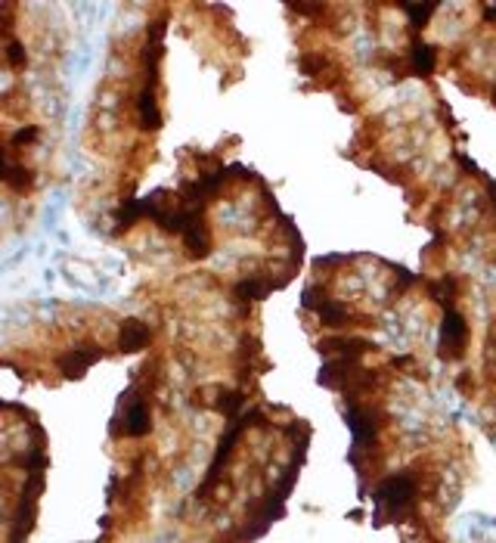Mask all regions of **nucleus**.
<instances>
[{
  "label": "nucleus",
  "instance_id": "5",
  "mask_svg": "<svg viewBox=\"0 0 496 543\" xmlns=\"http://www.w3.org/2000/svg\"><path fill=\"white\" fill-rule=\"evenodd\" d=\"M99 357H103L99 348H75V351H69L59 357V369L66 379H78V376H84V369L93 366Z\"/></svg>",
  "mask_w": 496,
  "mask_h": 543
},
{
  "label": "nucleus",
  "instance_id": "8",
  "mask_svg": "<svg viewBox=\"0 0 496 543\" xmlns=\"http://www.w3.org/2000/svg\"><path fill=\"white\" fill-rule=\"evenodd\" d=\"M149 429H153V419H149V410L143 401H134L125 413V432L134 434V438H143Z\"/></svg>",
  "mask_w": 496,
  "mask_h": 543
},
{
  "label": "nucleus",
  "instance_id": "18",
  "mask_svg": "<svg viewBox=\"0 0 496 543\" xmlns=\"http://www.w3.org/2000/svg\"><path fill=\"white\" fill-rule=\"evenodd\" d=\"M34 137H38V128L34 125H28V128H22V130H16V134H13V146H19V143H31Z\"/></svg>",
  "mask_w": 496,
  "mask_h": 543
},
{
  "label": "nucleus",
  "instance_id": "6",
  "mask_svg": "<svg viewBox=\"0 0 496 543\" xmlns=\"http://www.w3.org/2000/svg\"><path fill=\"white\" fill-rule=\"evenodd\" d=\"M369 342L366 338H323L320 342V351L323 354H339V357H348V360H357L360 354L369 351Z\"/></svg>",
  "mask_w": 496,
  "mask_h": 543
},
{
  "label": "nucleus",
  "instance_id": "7",
  "mask_svg": "<svg viewBox=\"0 0 496 543\" xmlns=\"http://www.w3.org/2000/svg\"><path fill=\"white\" fill-rule=\"evenodd\" d=\"M143 345H149V326L140 323V320H125V326H121V332H118V348L125 354H134V351H140Z\"/></svg>",
  "mask_w": 496,
  "mask_h": 543
},
{
  "label": "nucleus",
  "instance_id": "9",
  "mask_svg": "<svg viewBox=\"0 0 496 543\" xmlns=\"http://www.w3.org/2000/svg\"><path fill=\"white\" fill-rule=\"evenodd\" d=\"M136 112H140V128L143 130H158L162 128V112H158V106H155L153 87H146V90L140 93V106H136Z\"/></svg>",
  "mask_w": 496,
  "mask_h": 543
},
{
  "label": "nucleus",
  "instance_id": "2",
  "mask_svg": "<svg viewBox=\"0 0 496 543\" xmlns=\"http://www.w3.org/2000/svg\"><path fill=\"white\" fill-rule=\"evenodd\" d=\"M348 425H350V432H354V438H357V444H360V447H372V444H376L378 413L372 407L350 404V407H348Z\"/></svg>",
  "mask_w": 496,
  "mask_h": 543
},
{
  "label": "nucleus",
  "instance_id": "4",
  "mask_svg": "<svg viewBox=\"0 0 496 543\" xmlns=\"http://www.w3.org/2000/svg\"><path fill=\"white\" fill-rule=\"evenodd\" d=\"M465 320L456 314V310H447L444 314V326H441V354L444 357H453V354H459L462 351V345H465Z\"/></svg>",
  "mask_w": 496,
  "mask_h": 543
},
{
  "label": "nucleus",
  "instance_id": "15",
  "mask_svg": "<svg viewBox=\"0 0 496 543\" xmlns=\"http://www.w3.org/2000/svg\"><path fill=\"white\" fill-rule=\"evenodd\" d=\"M404 10L409 13V19H413V25H428L431 13H434L437 6H434V4H406Z\"/></svg>",
  "mask_w": 496,
  "mask_h": 543
},
{
  "label": "nucleus",
  "instance_id": "14",
  "mask_svg": "<svg viewBox=\"0 0 496 543\" xmlns=\"http://www.w3.org/2000/svg\"><path fill=\"white\" fill-rule=\"evenodd\" d=\"M242 391H220V397L214 401V410H220V413H227V416H233L236 410L242 407Z\"/></svg>",
  "mask_w": 496,
  "mask_h": 543
},
{
  "label": "nucleus",
  "instance_id": "16",
  "mask_svg": "<svg viewBox=\"0 0 496 543\" xmlns=\"http://www.w3.org/2000/svg\"><path fill=\"white\" fill-rule=\"evenodd\" d=\"M6 60L10 65H25V47L19 41H10V47H6Z\"/></svg>",
  "mask_w": 496,
  "mask_h": 543
},
{
  "label": "nucleus",
  "instance_id": "13",
  "mask_svg": "<svg viewBox=\"0 0 496 543\" xmlns=\"http://www.w3.org/2000/svg\"><path fill=\"white\" fill-rule=\"evenodd\" d=\"M3 180H6V184H10L13 186V190H25V186L28 184H31V174H25V168H19V165H13L10 162V158H6V162H3Z\"/></svg>",
  "mask_w": 496,
  "mask_h": 543
},
{
  "label": "nucleus",
  "instance_id": "1",
  "mask_svg": "<svg viewBox=\"0 0 496 543\" xmlns=\"http://www.w3.org/2000/svg\"><path fill=\"white\" fill-rule=\"evenodd\" d=\"M376 497H378V503L388 506L391 516H404L416 500V481L409 475H391L376 488Z\"/></svg>",
  "mask_w": 496,
  "mask_h": 543
},
{
  "label": "nucleus",
  "instance_id": "10",
  "mask_svg": "<svg viewBox=\"0 0 496 543\" xmlns=\"http://www.w3.org/2000/svg\"><path fill=\"white\" fill-rule=\"evenodd\" d=\"M409 65H413L416 75H431V71H434V47L416 43L413 53H409Z\"/></svg>",
  "mask_w": 496,
  "mask_h": 543
},
{
  "label": "nucleus",
  "instance_id": "11",
  "mask_svg": "<svg viewBox=\"0 0 496 543\" xmlns=\"http://www.w3.org/2000/svg\"><path fill=\"white\" fill-rule=\"evenodd\" d=\"M316 314H320V320L329 323V326L348 323V308H344V304H339V301H323L320 308H316Z\"/></svg>",
  "mask_w": 496,
  "mask_h": 543
},
{
  "label": "nucleus",
  "instance_id": "3",
  "mask_svg": "<svg viewBox=\"0 0 496 543\" xmlns=\"http://www.w3.org/2000/svg\"><path fill=\"white\" fill-rule=\"evenodd\" d=\"M183 242L192 258H205L211 252V236H208V227L202 221V208L199 205H190V221L183 227Z\"/></svg>",
  "mask_w": 496,
  "mask_h": 543
},
{
  "label": "nucleus",
  "instance_id": "17",
  "mask_svg": "<svg viewBox=\"0 0 496 543\" xmlns=\"http://www.w3.org/2000/svg\"><path fill=\"white\" fill-rule=\"evenodd\" d=\"M320 69H323V56H316V53L301 56V71H304V75H316Z\"/></svg>",
  "mask_w": 496,
  "mask_h": 543
},
{
  "label": "nucleus",
  "instance_id": "19",
  "mask_svg": "<svg viewBox=\"0 0 496 543\" xmlns=\"http://www.w3.org/2000/svg\"><path fill=\"white\" fill-rule=\"evenodd\" d=\"M487 13H493V16H496V4H493V6H487Z\"/></svg>",
  "mask_w": 496,
  "mask_h": 543
},
{
  "label": "nucleus",
  "instance_id": "12",
  "mask_svg": "<svg viewBox=\"0 0 496 543\" xmlns=\"http://www.w3.org/2000/svg\"><path fill=\"white\" fill-rule=\"evenodd\" d=\"M267 292H270L267 280H242L239 286H236V295H239V298H264Z\"/></svg>",
  "mask_w": 496,
  "mask_h": 543
}]
</instances>
